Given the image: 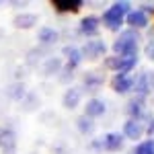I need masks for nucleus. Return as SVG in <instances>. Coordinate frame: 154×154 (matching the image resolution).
Instances as JSON below:
<instances>
[{"instance_id":"nucleus-1","label":"nucleus","mask_w":154,"mask_h":154,"mask_svg":"<svg viewBox=\"0 0 154 154\" xmlns=\"http://www.w3.org/2000/svg\"><path fill=\"white\" fill-rule=\"evenodd\" d=\"M113 49L117 51L121 58H130L138 54V33L136 31H123L119 39L115 41Z\"/></svg>"},{"instance_id":"nucleus-2","label":"nucleus","mask_w":154,"mask_h":154,"mask_svg":"<svg viewBox=\"0 0 154 154\" xmlns=\"http://www.w3.org/2000/svg\"><path fill=\"white\" fill-rule=\"evenodd\" d=\"M128 12H130V6H128V2H117V4H113L109 11L103 14V23L109 27V29H119L123 21H125V17H128Z\"/></svg>"},{"instance_id":"nucleus-3","label":"nucleus","mask_w":154,"mask_h":154,"mask_svg":"<svg viewBox=\"0 0 154 154\" xmlns=\"http://www.w3.org/2000/svg\"><path fill=\"white\" fill-rule=\"evenodd\" d=\"M138 62V56H130V58H109L107 60V66L113 68V70H119V74H125L128 70H131Z\"/></svg>"},{"instance_id":"nucleus-4","label":"nucleus","mask_w":154,"mask_h":154,"mask_svg":"<svg viewBox=\"0 0 154 154\" xmlns=\"http://www.w3.org/2000/svg\"><path fill=\"white\" fill-rule=\"evenodd\" d=\"M105 54V43L103 41H91V43H86L84 49L80 51V56H86V58H99V56H103Z\"/></svg>"},{"instance_id":"nucleus-5","label":"nucleus","mask_w":154,"mask_h":154,"mask_svg":"<svg viewBox=\"0 0 154 154\" xmlns=\"http://www.w3.org/2000/svg\"><path fill=\"white\" fill-rule=\"evenodd\" d=\"M125 21H128L130 27L140 29V27H146V25H148V17H146V12H144V11H131V12H128Z\"/></svg>"},{"instance_id":"nucleus-6","label":"nucleus","mask_w":154,"mask_h":154,"mask_svg":"<svg viewBox=\"0 0 154 154\" xmlns=\"http://www.w3.org/2000/svg\"><path fill=\"white\" fill-rule=\"evenodd\" d=\"M121 146H123V136L121 134H107L105 140H103V148L111 150V152L121 150Z\"/></svg>"},{"instance_id":"nucleus-7","label":"nucleus","mask_w":154,"mask_h":154,"mask_svg":"<svg viewBox=\"0 0 154 154\" xmlns=\"http://www.w3.org/2000/svg\"><path fill=\"white\" fill-rule=\"evenodd\" d=\"M51 4H54V8H58L60 12H76L82 6L80 0H54Z\"/></svg>"},{"instance_id":"nucleus-8","label":"nucleus","mask_w":154,"mask_h":154,"mask_svg":"<svg viewBox=\"0 0 154 154\" xmlns=\"http://www.w3.org/2000/svg\"><path fill=\"white\" fill-rule=\"evenodd\" d=\"M131 84H134V78L128 76V74H117V76L113 78V88H115L117 93H128L131 88Z\"/></svg>"},{"instance_id":"nucleus-9","label":"nucleus","mask_w":154,"mask_h":154,"mask_svg":"<svg viewBox=\"0 0 154 154\" xmlns=\"http://www.w3.org/2000/svg\"><path fill=\"white\" fill-rule=\"evenodd\" d=\"M123 131H125V136H128L130 140H138V138H142V134H144L140 121H136V119H130V121L125 123Z\"/></svg>"},{"instance_id":"nucleus-10","label":"nucleus","mask_w":154,"mask_h":154,"mask_svg":"<svg viewBox=\"0 0 154 154\" xmlns=\"http://www.w3.org/2000/svg\"><path fill=\"white\" fill-rule=\"evenodd\" d=\"M105 113V103L103 101H99V99H93V101H88L86 103V117H99V115H103Z\"/></svg>"},{"instance_id":"nucleus-11","label":"nucleus","mask_w":154,"mask_h":154,"mask_svg":"<svg viewBox=\"0 0 154 154\" xmlns=\"http://www.w3.org/2000/svg\"><path fill=\"white\" fill-rule=\"evenodd\" d=\"M80 31L86 35H95L99 31V19L97 17H86L82 23H80Z\"/></svg>"},{"instance_id":"nucleus-12","label":"nucleus","mask_w":154,"mask_h":154,"mask_svg":"<svg viewBox=\"0 0 154 154\" xmlns=\"http://www.w3.org/2000/svg\"><path fill=\"white\" fill-rule=\"evenodd\" d=\"M131 88H136V93L138 95H146L148 91H150V80H148V74H142V76H138L134 84H131Z\"/></svg>"},{"instance_id":"nucleus-13","label":"nucleus","mask_w":154,"mask_h":154,"mask_svg":"<svg viewBox=\"0 0 154 154\" xmlns=\"http://www.w3.org/2000/svg\"><path fill=\"white\" fill-rule=\"evenodd\" d=\"M35 21H37V17H33V14H21V17L14 19V25L21 27V29H29V27L35 25Z\"/></svg>"},{"instance_id":"nucleus-14","label":"nucleus","mask_w":154,"mask_h":154,"mask_svg":"<svg viewBox=\"0 0 154 154\" xmlns=\"http://www.w3.org/2000/svg\"><path fill=\"white\" fill-rule=\"evenodd\" d=\"M64 54L68 56V60H70V62H68V68H76L78 62H80V58H82L80 51H78L76 48H66V49H64Z\"/></svg>"},{"instance_id":"nucleus-15","label":"nucleus","mask_w":154,"mask_h":154,"mask_svg":"<svg viewBox=\"0 0 154 154\" xmlns=\"http://www.w3.org/2000/svg\"><path fill=\"white\" fill-rule=\"evenodd\" d=\"M78 101H80V91H76V88H70L64 97V105L66 107H76Z\"/></svg>"},{"instance_id":"nucleus-16","label":"nucleus","mask_w":154,"mask_h":154,"mask_svg":"<svg viewBox=\"0 0 154 154\" xmlns=\"http://www.w3.org/2000/svg\"><path fill=\"white\" fill-rule=\"evenodd\" d=\"M56 39H58V33L54 29H41L39 31V41H43V43H54Z\"/></svg>"},{"instance_id":"nucleus-17","label":"nucleus","mask_w":154,"mask_h":154,"mask_svg":"<svg viewBox=\"0 0 154 154\" xmlns=\"http://www.w3.org/2000/svg\"><path fill=\"white\" fill-rule=\"evenodd\" d=\"M134 154H154V142L152 140H148V142H142L136 146V150Z\"/></svg>"},{"instance_id":"nucleus-18","label":"nucleus","mask_w":154,"mask_h":154,"mask_svg":"<svg viewBox=\"0 0 154 154\" xmlns=\"http://www.w3.org/2000/svg\"><path fill=\"white\" fill-rule=\"evenodd\" d=\"M101 84H103V78H99L95 74L86 76V80H84V86H86V88H95V86H101Z\"/></svg>"},{"instance_id":"nucleus-19","label":"nucleus","mask_w":154,"mask_h":154,"mask_svg":"<svg viewBox=\"0 0 154 154\" xmlns=\"http://www.w3.org/2000/svg\"><path fill=\"white\" fill-rule=\"evenodd\" d=\"M130 113L136 117V121H138V117L142 115V103H140V101H131L130 103Z\"/></svg>"},{"instance_id":"nucleus-20","label":"nucleus","mask_w":154,"mask_h":154,"mask_svg":"<svg viewBox=\"0 0 154 154\" xmlns=\"http://www.w3.org/2000/svg\"><path fill=\"white\" fill-rule=\"evenodd\" d=\"M78 130H80V131H88V130H91V119L86 117V115L78 119Z\"/></svg>"},{"instance_id":"nucleus-21","label":"nucleus","mask_w":154,"mask_h":154,"mask_svg":"<svg viewBox=\"0 0 154 154\" xmlns=\"http://www.w3.org/2000/svg\"><path fill=\"white\" fill-rule=\"evenodd\" d=\"M60 70V60H49V64L45 66V72L51 74V72H58Z\"/></svg>"},{"instance_id":"nucleus-22","label":"nucleus","mask_w":154,"mask_h":154,"mask_svg":"<svg viewBox=\"0 0 154 154\" xmlns=\"http://www.w3.org/2000/svg\"><path fill=\"white\" fill-rule=\"evenodd\" d=\"M146 56L154 60V41H150V43H148V48H146Z\"/></svg>"},{"instance_id":"nucleus-23","label":"nucleus","mask_w":154,"mask_h":154,"mask_svg":"<svg viewBox=\"0 0 154 154\" xmlns=\"http://www.w3.org/2000/svg\"><path fill=\"white\" fill-rule=\"evenodd\" d=\"M148 131H150V134H154V119H150V128H148Z\"/></svg>"}]
</instances>
